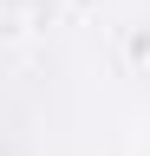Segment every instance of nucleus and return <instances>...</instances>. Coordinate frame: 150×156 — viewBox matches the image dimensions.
<instances>
[]
</instances>
